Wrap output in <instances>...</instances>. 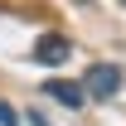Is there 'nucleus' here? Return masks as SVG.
<instances>
[{
  "label": "nucleus",
  "mask_w": 126,
  "mask_h": 126,
  "mask_svg": "<svg viewBox=\"0 0 126 126\" xmlns=\"http://www.w3.org/2000/svg\"><path fill=\"white\" fill-rule=\"evenodd\" d=\"M121 5H126V0H121Z\"/></svg>",
  "instance_id": "423d86ee"
},
{
  "label": "nucleus",
  "mask_w": 126,
  "mask_h": 126,
  "mask_svg": "<svg viewBox=\"0 0 126 126\" xmlns=\"http://www.w3.org/2000/svg\"><path fill=\"white\" fill-rule=\"evenodd\" d=\"M116 87H121V73H116L111 63H97L92 73L82 78V92L97 97V102H111V97H116Z\"/></svg>",
  "instance_id": "f257e3e1"
},
{
  "label": "nucleus",
  "mask_w": 126,
  "mask_h": 126,
  "mask_svg": "<svg viewBox=\"0 0 126 126\" xmlns=\"http://www.w3.org/2000/svg\"><path fill=\"white\" fill-rule=\"evenodd\" d=\"M78 5H92V0H78Z\"/></svg>",
  "instance_id": "39448f33"
},
{
  "label": "nucleus",
  "mask_w": 126,
  "mask_h": 126,
  "mask_svg": "<svg viewBox=\"0 0 126 126\" xmlns=\"http://www.w3.org/2000/svg\"><path fill=\"white\" fill-rule=\"evenodd\" d=\"M44 97L63 102V107H82V102H87L82 82H68V78H48V82H44Z\"/></svg>",
  "instance_id": "7ed1b4c3"
},
{
  "label": "nucleus",
  "mask_w": 126,
  "mask_h": 126,
  "mask_svg": "<svg viewBox=\"0 0 126 126\" xmlns=\"http://www.w3.org/2000/svg\"><path fill=\"white\" fill-rule=\"evenodd\" d=\"M73 58V44L63 39V34H44L39 44H34V63H48V68H58V63Z\"/></svg>",
  "instance_id": "f03ea898"
},
{
  "label": "nucleus",
  "mask_w": 126,
  "mask_h": 126,
  "mask_svg": "<svg viewBox=\"0 0 126 126\" xmlns=\"http://www.w3.org/2000/svg\"><path fill=\"white\" fill-rule=\"evenodd\" d=\"M0 126H19V116H15L10 107H5V102H0Z\"/></svg>",
  "instance_id": "20e7f679"
}]
</instances>
